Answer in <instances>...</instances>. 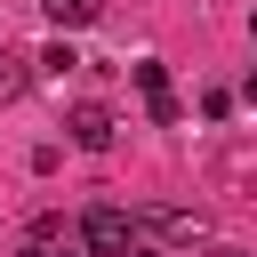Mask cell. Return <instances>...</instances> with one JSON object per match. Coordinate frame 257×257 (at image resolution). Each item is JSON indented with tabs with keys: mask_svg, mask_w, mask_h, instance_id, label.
Wrapping results in <instances>:
<instances>
[{
	"mask_svg": "<svg viewBox=\"0 0 257 257\" xmlns=\"http://www.w3.org/2000/svg\"><path fill=\"white\" fill-rule=\"evenodd\" d=\"M128 72H137V88H145L153 120H161V128H177V120H185V104H177V88H169V64H161V56H137Z\"/></svg>",
	"mask_w": 257,
	"mask_h": 257,
	"instance_id": "obj_2",
	"label": "cell"
},
{
	"mask_svg": "<svg viewBox=\"0 0 257 257\" xmlns=\"http://www.w3.org/2000/svg\"><path fill=\"white\" fill-rule=\"evenodd\" d=\"M64 72H80V48L72 40H48L40 48V80H64Z\"/></svg>",
	"mask_w": 257,
	"mask_h": 257,
	"instance_id": "obj_5",
	"label": "cell"
},
{
	"mask_svg": "<svg viewBox=\"0 0 257 257\" xmlns=\"http://www.w3.org/2000/svg\"><path fill=\"white\" fill-rule=\"evenodd\" d=\"M80 249H88V257H128V249H137L128 209H112V201H104V209H88V217H80Z\"/></svg>",
	"mask_w": 257,
	"mask_h": 257,
	"instance_id": "obj_1",
	"label": "cell"
},
{
	"mask_svg": "<svg viewBox=\"0 0 257 257\" xmlns=\"http://www.w3.org/2000/svg\"><path fill=\"white\" fill-rule=\"evenodd\" d=\"M153 225H161V233H169V241H193V233H201V217H193V209H161V217H153Z\"/></svg>",
	"mask_w": 257,
	"mask_h": 257,
	"instance_id": "obj_7",
	"label": "cell"
},
{
	"mask_svg": "<svg viewBox=\"0 0 257 257\" xmlns=\"http://www.w3.org/2000/svg\"><path fill=\"white\" fill-rule=\"evenodd\" d=\"M249 104H257V64H249Z\"/></svg>",
	"mask_w": 257,
	"mask_h": 257,
	"instance_id": "obj_10",
	"label": "cell"
},
{
	"mask_svg": "<svg viewBox=\"0 0 257 257\" xmlns=\"http://www.w3.org/2000/svg\"><path fill=\"white\" fill-rule=\"evenodd\" d=\"M24 88H32V64H24L16 48H0V104H8V96H24Z\"/></svg>",
	"mask_w": 257,
	"mask_h": 257,
	"instance_id": "obj_6",
	"label": "cell"
},
{
	"mask_svg": "<svg viewBox=\"0 0 257 257\" xmlns=\"http://www.w3.org/2000/svg\"><path fill=\"white\" fill-rule=\"evenodd\" d=\"M64 128H72V145H80V153H104V145L120 137L112 104H72V112H64Z\"/></svg>",
	"mask_w": 257,
	"mask_h": 257,
	"instance_id": "obj_3",
	"label": "cell"
},
{
	"mask_svg": "<svg viewBox=\"0 0 257 257\" xmlns=\"http://www.w3.org/2000/svg\"><path fill=\"white\" fill-rule=\"evenodd\" d=\"M128 257H169V249H128Z\"/></svg>",
	"mask_w": 257,
	"mask_h": 257,
	"instance_id": "obj_9",
	"label": "cell"
},
{
	"mask_svg": "<svg viewBox=\"0 0 257 257\" xmlns=\"http://www.w3.org/2000/svg\"><path fill=\"white\" fill-rule=\"evenodd\" d=\"M217 257H241V249H217Z\"/></svg>",
	"mask_w": 257,
	"mask_h": 257,
	"instance_id": "obj_11",
	"label": "cell"
},
{
	"mask_svg": "<svg viewBox=\"0 0 257 257\" xmlns=\"http://www.w3.org/2000/svg\"><path fill=\"white\" fill-rule=\"evenodd\" d=\"M24 257H72V249H24Z\"/></svg>",
	"mask_w": 257,
	"mask_h": 257,
	"instance_id": "obj_8",
	"label": "cell"
},
{
	"mask_svg": "<svg viewBox=\"0 0 257 257\" xmlns=\"http://www.w3.org/2000/svg\"><path fill=\"white\" fill-rule=\"evenodd\" d=\"M40 8H48V24H56V40H64V32H80V24H96V16H104V0H40Z\"/></svg>",
	"mask_w": 257,
	"mask_h": 257,
	"instance_id": "obj_4",
	"label": "cell"
}]
</instances>
